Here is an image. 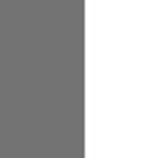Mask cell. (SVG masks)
I'll use <instances>...</instances> for the list:
<instances>
[]
</instances>
